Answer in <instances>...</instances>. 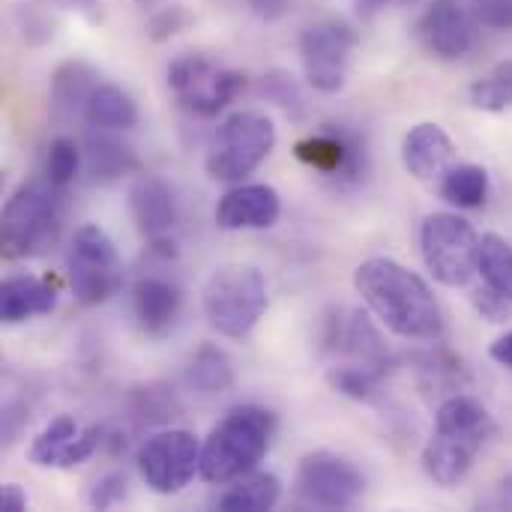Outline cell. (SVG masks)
<instances>
[{"label":"cell","mask_w":512,"mask_h":512,"mask_svg":"<svg viewBox=\"0 0 512 512\" xmlns=\"http://www.w3.org/2000/svg\"><path fill=\"white\" fill-rule=\"evenodd\" d=\"M282 216V198L267 183H240L216 204V225L225 231L273 228Z\"/></svg>","instance_id":"cell-16"},{"label":"cell","mask_w":512,"mask_h":512,"mask_svg":"<svg viewBox=\"0 0 512 512\" xmlns=\"http://www.w3.org/2000/svg\"><path fill=\"white\" fill-rule=\"evenodd\" d=\"M186 384L201 396H219L234 387L231 357L216 345H201L186 366Z\"/></svg>","instance_id":"cell-24"},{"label":"cell","mask_w":512,"mask_h":512,"mask_svg":"<svg viewBox=\"0 0 512 512\" xmlns=\"http://www.w3.org/2000/svg\"><path fill=\"white\" fill-rule=\"evenodd\" d=\"M471 300H474L477 312H480L483 318H489L492 324H504V321H510L512 300L510 297H504L501 291L489 288L486 282H483V288H477V291L471 294Z\"/></svg>","instance_id":"cell-35"},{"label":"cell","mask_w":512,"mask_h":512,"mask_svg":"<svg viewBox=\"0 0 512 512\" xmlns=\"http://www.w3.org/2000/svg\"><path fill=\"white\" fill-rule=\"evenodd\" d=\"M471 102H474V108L492 111V114L512 108V60L495 66L489 75H483L480 81L471 84Z\"/></svg>","instance_id":"cell-28"},{"label":"cell","mask_w":512,"mask_h":512,"mask_svg":"<svg viewBox=\"0 0 512 512\" xmlns=\"http://www.w3.org/2000/svg\"><path fill=\"white\" fill-rule=\"evenodd\" d=\"M354 48L357 30L345 18H324L309 24L300 36V60L309 87L318 93H339L348 81Z\"/></svg>","instance_id":"cell-12"},{"label":"cell","mask_w":512,"mask_h":512,"mask_svg":"<svg viewBox=\"0 0 512 512\" xmlns=\"http://www.w3.org/2000/svg\"><path fill=\"white\" fill-rule=\"evenodd\" d=\"M75 435H78L75 420L66 417V414H60V417H54V420L33 438V444H30V450H27V459H30L33 465H39V468H57L63 450L72 444Z\"/></svg>","instance_id":"cell-27"},{"label":"cell","mask_w":512,"mask_h":512,"mask_svg":"<svg viewBox=\"0 0 512 512\" xmlns=\"http://www.w3.org/2000/svg\"><path fill=\"white\" fill-rule=\"evenodd\" d=\"M183 309V291L162 273H147L132 288V315L144 336H165Z\"/></svg>","instance_id":"cell-17"},{"label":"cell","mask_w":512,"mask_h":512,"mask_svg":"<svg viewBox=\"0 0 512 512\" xmlns=\"http://www.w3.org/2000/svg\"><path fill=\"white\" fill-rule=\"evenodd\" d=\"M0 510L3 512L27 510V495H24V489H21V486H15V483H6V486L0 489Z\"/></svg>","instance_id":"cell-38"},{"label":"cell","mask_w":512,"mask_h":512,"mask_svg":"<svg viewBox=\"0 0 512 512\" xmlns=\"http://www.w3.org/2000/svg\"><path fill=\"white\" fill-rule=\"evenodd\" d=\"M282 501V483L276 474L252 471L231 483L216 498V510L222 512H267Z\"/></svg>","instance_id":"cell-22"},{"label":"cell","mask_w":512,"mask_h":512,"mask_svg":"<svg viewBox=\"0 0 512 512\" xmlns=\"http://www.w3.org/2000/svg\"><path fill=\"white\" fill-rule=\"evenodd\" d=\"M192 24V12L186 6H177V3H165L159 6L150 21H147V36L153 42H168L171 36L183 33L186 27Z\"/></svg>","instance_id":"cell-31"},{"label":"cell","mask_w":512,"mask_h":512,"mask_svg":"<svg viewBox=\"0 0 512 512\" xmlns=\"http://www.w3.org/2000/svg\"><path fill=\"white\" fill-rule=\"evenodd\" d=\"M456 147L444 126L438 123H420L414 126L402 141V162L411 177L423 183H441V177L453 168Z\"/></svg>","instance_id":"cell-18"},{"label":"cell","mask_w":512,"mask_h":512,"mask_svg":"<svg viewBox=\"0 0 512 512\" xmlns=\"http://www.w3.org/2000/svg\"><path fill=\"white\" fill-rule=\"evenodd\" d=\"M438 189H441V198L450 201L459 210L483 207L486 204V195H489V171L483 165H474V162L453 165L441 177Z\"/></svg>","instance_id":"cell-25"},{"label":"cell","mask_w":512,"mask_h":512,"mask_svg":"<svg viewBox=\"0 0 512 512\" xmlns=\"http://www.w3.org/2000/svg\"><path fill=\"white\" fill-rule=\"evenodd\" d=\"M129 492V480L123 471H105L93 486H90V495H87V504L93 510H111L117 507Z\"/></svg>","instance_id":"cell-32"},{"label":"cell","mask_w":512,"mask_h":512,"mask_svg":"<svg viewBox=\"0 0 512 512\" xmlns=\"http://www.w3.org/2000/svg\"><path fill=\"white\" fill-rule=\"evenodd\" d=\"M105 435V429L102 426H90V429H84V432H78L75 438H72V444L63 450V456H60V462H57V468H75V465H84L96 450H99V444L105 441L102 438Z\"/></svg>","instance_id":"cell-34"},{"label":"cell","mask_w":512,"mask_h":512,"mask_svg":"<svg viewBox=\"0 0 512 512\" xmlns=\"http://www.w3.org/2000/svg\"><path fill=\"white\" fill-rule=\"evenodd\" d=\"M168 87L189 114L216 117L243 93L246 75L219 66L207 54H180L168 63Z\"/></svg>","instance_id":"cell-9"},{"label":"cell","mask_w":512,"mask_h":512,"mask_svg":"<svg viewBox=\"0 0 512 512\" xmlns=\"http://www.w3.org/2000/svg\"><path fill=\"white\" fill-rule=\"evenodd\" d=\"M63 228V189L45 180H30L12 192L3 207L0 237L12 258L45 255Z\"/></svg>","instance_id":"cell-4"},{"label":"cell","mask_w":512,"mask_h":512,"mask_svg":"<svg viewBox=\"0 0 512 512\" xmlns=\"http://www.w3.org/2000/svg\"><path fill=\"white\" fill-rule=\"evenodd\" d=\"M480 276L489 288L512 300V246L501 234L480 237Z\"/></svg>","instance_id":"cell-26"},{"label":"cell","mask_w":512,"mask_h":512,"mask_svg":"<svg viewBox=\"0 0 512 512\" xmlns=\"http://www.w3.org/2000/svg\"><path fill=\"white\" fill-rule=\"evenodd\" d=\"M57 306V294L48 282L36 276H9L0 285V321L21 324L27 318L51 315Z\"/></svg>","instance_id":"cell-21"},{"label":"cell","mask_w":512,"mask_h":512,"mask_svg":"<svg viewBox=\"0 0 512 512\" xmlns=\"http://www.w3.org/2000/svg\"><path fill=\"white\" fill-rule=\"evenodd\" d=\"M492 435L495 423L483 402L462 393L444 399L435 414V432L423 450V468L429 480L444 489L459 486L471 474L480 450Z\"/></svg>","instance_id":"cell-2"},{"label":"cell","mask_w":512,"mask_h":512,"mask_svg":"<svg viewBox=\"0 0 512 512\" xmlns=\"http://www.w3.org/2000/svg\"><path fill=\"white\" fill-rule=\"evenodd\" d=\"M99 78L84 60H66L54 69L51 87H48V108L51 117L60 123H72L75 117H84V108L90 102V93L96 90Z\"/></svg>","instance_id":"cell-19"},{"label":"cell","mask_w":512,"mask_h":512,"mask_svg":"<svg viewBox=\"0 0 512 512\" xmlns=\"http://www.w3.org/2000/svg\"><path fill=\"white\" fill-rule=\"evenodd\" d=\"M276 435V417L261 405L231 408L207 435L201 447V480L225 486L243 474H252L270 453Z\"/></svg>","instance_id":"cell-3"},{"label":"cell","mask_w":512,"mask_h":512,"mask_svg":"<svg viewBox=\"0 0 512 512\" xmlns=\"http://www.w3.org/2000/svg\"><path fill=\"white\" fill-rule=\"evenodd\" d=\"M138 6H144V9H159V6H165L168 0H135Z\"/></svg>","instance_id":"cell-42"},{"label":"cell","mask_w":512,"mask_h":512,"mask_svg":"<svg viewBox=\"0 0 512 512\" xmlns=\"http://www.w3.org/2000/svg\"><path fill=\"white\" fill-rule=\"evenodd\" d=\"M129 213L150 243H165L180 222L174 186L159 174H138L129 186Z\"/></svg>","instance_id":"cell-15"},{"label":"cell","mask_w":512,"mask_h":512,"mask_svg":"<svg viewBox=\"0 0 512 512\" xmlns=\"http://www.w3.org/2000/svg\"><path fill=\"white\" fill-rule=\"evenodd\" d=\"M66 276L78 303H108L126 279L123 258L99 225H81L66 249Z\"/></svg>","instance_id":"cell-8"},{"label":"cell","mask_w":512,"mask_h":512,"mask_svg":"<svg viewBox=\"0 0 512 512\" xmlns=\"http://www.w3.org/2000/svg\"><path fill=\"white\" fill-rule=\"evenodd\" d=\"M276 147V126L261 111H234L216 129L204 168L219 183H243Z\"/></svg>","instance_id":"cell-6"},{"label":"cell","mask_w":512,"mask_h":512,"mask_svg":"<svg viewBox=\"0 0 512 512\" xmlns=\"http://www.w3.org/2000/svg\"><path fill=\"white\" fill-rule=\"evenodd\" d=\"M489 357H492L498 366L512 369V330L510 333H504L498 342H492V348H489Z\"/></svg>","instance_id":"cell-39"},{"label":"cell","mask_w":512,"mask_h":512,"mask_svg":"<svg viewBox=\"0 0 512 512\" xmlns=\"http://www.w3.org/2000/svg\"><path fill=\"white\" fill-rule=\"evenodd\" d=\"M294 153L336 189H357L372 168L366 141L342 123H324L321 132L297 141Z\"/></svg>","instance_id":"cell-11"},{"label":"cell","mask_w":512,"mask_h":512,"mask_svg":"<svg viewBox=\"0 0 512 512\" xmlns=\"http://www.w3.org/2000/svg\"><path fill=\"white\" fill-rule=\"evenodd\" d=\"M249 6L261 21H279L297 6V0H249Z\"/></svg>","instance_id":"cell-37"},{"label":"cell","mask_w":512,"mask_h":512,"mask_svg":"<svg viewBox=\"0 0 512 512\" xmlns=\"http://www.w3.org/2000/svg\"><path fill=\"white\" fill-rule=\"evenodd\" d=\"M327 381L336 393L348 396V399H357V402H372L378 393H381V381L384 375H375L369 369H357V366H345V363H336L330 372H327Z\"/></svg>","instance_id":"cell-29"},{"label":"cell","mask_w":512,"mask_h":512,"mask_svg":"<svg viewBox=\"0 0 512 512\" xmlns=\"http://www.w3.org/2000/svg\"><path fill=\"white\" fill-rule=\"evenodd\" d=\"M366 492V480L354 462L315 450L300 459L297 468V498L315 510H351Z\"/></svg>","instance_id":"cell-13"},{"label":"cell","mask_w":512,"mask_h":512,"mask_svg":"<svg viewBox=\"0 0 512 512\" xmlns=\"http://www.w3.org/2000/svg\"><path fill=\"white\" fill-rule=\"evenodd\" d=\"M84 153H87V168H90L93 180H99V183H111V180L141 171V159H138L135 147L129 141H123L114 129L90 126Z\"/></svg>","instance_id":"cell-20"},{"label":"cell","mask_w":512,"mask_h":512,"mask_svg":"<svg viewBox=\"0 0 512 512\" xmlns=\"http://www.w3.org/2000/svg\"><path fill=\"white\" fill-rule=\"evenodd\" d=\"M477 24L459 0H432L417 21V39L438 60H459L477 45Z\"/></svg>","instance_id":"cell-14"},{"label":"cell","mask_w":512,"mask_h":512,"mask_svg":"<svg viewBox=\"0 0 512 512\" xmlns=\"http://www.w3.org/2000/svg\"><path fill=\"white\" fill-rule=\"evenodd\" d=\"M354 285L369 312L399 339L438 342L444 315L432 288L393 258H369L357 267Z\"/></svg>","instance_id":"cell-1"},{"label":"cell","mask_w":512,"mask_h":512,"mask_svg":"<svg viewBox=\"0 0 512 512\" xmlns=\"http://www.w3.org/2000/svg\"><path fill=\"white\" fill-rule=\"evenodd\" d=\"M57 3L66 9H78V12H96L99 6V0H57Z\"/></svg>","instance_id":"cell-41"},{"label":"cell","mask_w":512,"mask_h":512,"mask_svg":"<svg viewBox=\"0 0 512 512\" xmlns=\"http://www.w3.org/2000/svg\"><path fill=\"white\" fill-rule=\"evenodd\" d=\"M429 273L447 288H465L480 273V234L459 213H432L420 228Z\"/></svg>","instance_id":"cell-7"},{"label":"cell","mask_w":512,"mask_h":512,"mask_svg":"<svg viewBox=\"0 0 512 512\" xmlns=\"http://www.w3.org/2000/svg\"><path fill=\"white\" fill-rule=\"evenodd\" d=\"M261 90H264V96H267L270 102L282 105L285 111L303 108V93H300L297 81H294L288 72H270V75H264Z\"/></svg>","instance_id":"cell-33"},{"label":"cell","mask_w":512,"mask_h":512,"mask_svg":"<svg viewBox=\"0 0 512 512\" xmlns=\"http://www.w3.org/2000/svg\"><path fill=\"white\" fill-rule=\"evenodd\" d=\"M78 168H81V147L66 135L51 138L48 153H45V177L54 186L66 189L78 177Z\"/></svg>","instance_id":"cell-30"},{"label":"cell","mask_w":512,"mask_h":512,"mask_svg":"<svg viewBox=\"0 0 512 512\" xmlns=\"http://www.w3.org/2000/svg\"><path fill=\"white\" fill-rule=\"evenodd\" d=\"M84 120L93 129H114V132H126L132 126H138V105L135 99L120 90L117 84H96V90L90 93V102L84 108Z\"/></svg>","instance_id":"cell-23"},{"label":"cell","mask_w":512,"mask_h":512,"mask_svg":"<svg viewBox=\"0 0 512 512\" xmlns=\"http://www.w3.org/2000/svg\"><path fill=\"white\" fill-rule=\"evenodd\" d=\"M201 441L186 429H165L150 435L135 456L138 474L156 495L183 492L201 474Z\"/></svg>","instance_id":"cell-10"},{"label":"cell","mask_w":512,"mask_h":512,"mask_svg":"<svg viewBox=\"0 0 512 512\" xmlns=\"http://www.w3.org/2000/svg\"><path fill=\"white\" fill-rule=\"evenodd\" d=\"M204 318L225 339H246L267 312V279L258 267L225 264L204 285Z\"/></svg>","instance_id":"cell-5"},{"label":"cell","mask_w":512,"mask_h":512,"mask_svg":"<svg viewBox=\"0 0 512 512\" xmlns=\"http://www.w3.org/2000/svg\"><path fill=\"white\" fill-rule=\"evenodd\" d=\"M474 15L489 30H512V0H474Z\"/></svg>","instance_id":"cell-36"},{"label":"cell","mask_w":512,"mask_h":512,"mask_svg":"<svg viewBox=\"0 0 512 512\" xmlns=\"http://www.w3.org/2000/svg\"><path fill=\"white\" fill-rule=\"evenodd\" d=\"M354 3H357V12L363 18H375L378 12H384V9H390L396 3H405V0H354Z\"/></svg>","instance_id":"cell-40"}]
</instances>
